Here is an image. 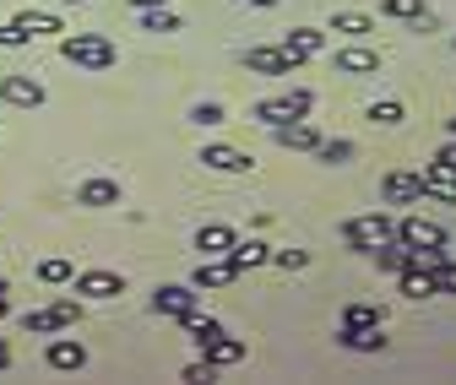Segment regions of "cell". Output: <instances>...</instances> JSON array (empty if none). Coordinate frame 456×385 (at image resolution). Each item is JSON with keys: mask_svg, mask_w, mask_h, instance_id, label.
<instances>
[{"mask_svg": "<svg viewBox=\"0 0 456 385\" xmlns=\"http://www.w3.org/2000/svg\"><path fill=\"white\" fill-rule=\"evenodd\" d=\"M196 348H201V358H207V364H217V369L245 358V342H240V337H228V332H212V337H201Z\"/></svg>", "mask_w": 456, "mask_h": 385, "instance_id": "cell-13", "label": "cell"}, {"mask_svg": "<svg viewBox=\"0 0 456 385\" xmlns=\"http://www.w3.org/2000/svg\"><path fill=\"white\" fill-rule=\"evenodd\" d=\"M77 277V266L66 261V255H49V261H38V283H49V288H66Z\"/></svg>", "mask_w": 456, "mask_h": 385, "instance_id": "cell-26", "label": "cell"}, {"mask_svg": "<svg viewBox=\"0 0 456 385\" xmlns=\"http://www.w3.org/2000/svg\"><path fill=\"white\" fill-rule=\"evenodd\" d=\"M315 157H321V163H331V169H337V163H348V157H354V141H342V136H337V141H326V136H321Z\"/></svg>", "mask_w": 456, "mask_h": 385, "instance_id": "cell-32", "label": "cell"}, {"mask_svg": "<svg viewBox=\"0 0 456 385\" xmlns=\"http://www.w3.org/2000/svg\"><path fill=\"white\" fill-rule=\"evenodd\" d=\"M424 271L435 277V293H456V261H451L445 250H435V255L424 261Z\"/></svg>", "mask_w": 456, "mask_h": 385, "instance_id": "cell-24", "label": "cell"}, {"mask_svg": "<svg viewBox=\"0 0 456 385\" xmlns=\"http://www.w3.org/2000/svg\"><path fill=\"white\" fill-rule=\"evenodd\" d=\"M272 141L282 152H315L321 147V131L310 120H282V125H272Z\"/></svg>", "mask_w": 456, "mask_h": 385, "instance_id": "cell-11", "label": "cell"}, {"mask_svg": "<svg viewBox=\"0 0 456 385\" xmlns=\"http://www.w3.org/2000/svg\"><path fill=\"white\" fill-rule=\"evenodd\" d=\"M77 206H93V212L120 206V180H82L77 185Z\"/></svg>", "mask_w": 456, "mask_h": 385, "instance_id": "cell-15", "label": "cell"}, {"mask_svg": "<svg viewBox=\"0 0 456 385\" xmlns=\"http://www.w3.org/2000/svg\"><path fill=\"white\" fill-rule=\"evenodd\" d=\"M0 98L17 103V108H38L44 103V82H33V76H0Z\"/></svg>", "mask_w": 456, "mask_h": 385, "instance_id": "cell-16", "label": "cell"}, {"mask_svg": "<svg viewBox=\"0 0 456 385\" xmlns=\"http://www.w3.org/2000/svg\"><path fill=\"white\" fill-rule=\"evenodd\" d=\"M331 33H342V38H364V33H375V22H370L364 12H337V17H331Z\"/></svg>", "mask_w": 456, "mask_h": 385, "instance_id": "cell-28", "label": "cell"}, {"mask_svg": "<svg viewBox=\"0 0 456 385\" xmlns=\"http://www.w3.org/2000/svg\"><path fill=\"white\" fill-rule=\"evenodd\" d=\"M386 239H396V223H391V217L386 212H370V217H348V223H342V245H348V250H380Z\"/></svg>", "mask_w": 456, "mask_h": 385, "instance_id": "cell-3", "label": "cell"}, {"mask_svg": "<svg viewBox=\"0 0 456 385\" xmlns=\"http://www.w3.org/2000/svg\"><path fill=\"white\" fill-rule=\"evenodd\" d=\"M380 12H386V17H396V22H413L419 33H424V28L435 22V17H429V6H424V0H380Z\"/></svg>", "mask_w": 456, "mask_h": 385, "instance_id": "cell-22", "label": "cell"}, {"mask_svg": "<svg viewBox=\"0 0 456 385\" xmlns=\"http://www.w3.org/2000/svg\"><path fill=\"white\" fill-rule=\"evenodd\" d=\"M22 44H33V33H28L22 22H6V28H0V49H22Z\"/></svg>", "mask_w": 456, "mask_h": 385, "instance_id": "cell-35", "label": "cell"}, {"mask_svg": "<svg viewBox=\"0 0 456 385\" xmlns=\"http://www.w3.org/2000/svg\"><path fill=\"white\" fill-rule=\"evenodd\" d=\"M228 283H240V271H234V261H228V255H201V266L191 271V288H201V293L228 288Z\"/></svg>", "mask_w": 456, "mask_h": 385, "instance_id": "cell-9", "label": "cell"}, {"mask_svg": "<svg viewBox=\"0 0 456 385\" xmlns=\"http://www.w3.org/2000/svg\"><path fill=\"white\" fill-rule=\"evenodd\" d=\"M386 325H342V332H337V342L342 348H359V353H380L386 348Z\"/></svg>", "mask_w": 456, "mask_h": 385, "instance_id": "cell-20", "label": "cell"}, {"mask_svg": "<svg viewBox=\"0 0 456 385\" xmlns=\"http://www.w3.org/2000/svg\"><path fill=\"white\" fill-rule=\"evenodd\" d=\"M228 108L223 103H191V125H223Z\"/></svg>", "mask_w": 456, "mask_h": 385, "instance_id": "cell-34", "label": "cell"}, {"mask_svg": "<svg viewBox=\"0 0 456 385\" xmlns=\"http://www.w3.org/2000/svg\"><path fill=\"white\" fill-rule=\"evenodd\" d=\"M17 22H22V28H28L33 38H44V33H66V28H61V17H54V12H22Z\"/></svg>", "mask_w": 456, "mask_h": 385, "instance_id": "cell-30", "label": "cell"}, {"mask_svg": "<svg viewBox=\"0 0 456 385\" xmlns=\"http://www.w3.org/2000/svg\"><path fill=\"white\" fill-rule=\"evenodd\" d=\"M61 54H66L77 71H109L114 60H120V49H114L103 33H66L61 38Z\"/></svg>", "mask_w": 456, "mask_h": 385, "instance_id": "cell-1", "label": "cell"}, {"mask_svg": "<svg viewBox=\"0 0 456 385\" xmlns=\"http://www.w3.org/2000/svg\"><path fill=\"white\" fill-rule=\"evenodd\" d=\"M201 163H207L212 174H245L250 169V152H240V147H207Z\"/></svg>", "mask_w": 456, "mask_h": 385, "instance_id": "cell-18", "label": "cell"}, {"mask_svg": "<svg viewBox=\"0 0 456 385\" xmlns=\"http://www.w3.org/2000/svg\"><path fill=\"white\" fill-rule=\"evenodd\" d=\"M396 239L408 250H445V229L429 223V217H403V223H396Z\"/></svg>", "mask_w": 456, "mask_h": 385, "instance_id": "cell-8", "label": "cell"}, {"mask_svg": "<svg viewBox=\"0 0 456 385\" xmlns=\"http://www.w3.org/2000/svg\"><path fill=\"white\" fill-rule=\"evenodd\" d=\"M6 293H12V288H6V277H0V320H6V309H12V304H6Z\"/></svg>", "mask_w": 456, "mask_h": 385, "instance_id": "cell-39", "label": "cell"}, {"mask_svg": "<svg viewBox=\"0 0 456 385\" xmlns=\"http://www.w3.org/2000/svg\"><path fill=\"white\" fill-rule=\"evenodd\" d=\"M272 261H277L282 271H305V266H310V255H305V250H272Z\"/></svg>", "mask_w": 456, "mask_h": 385, "instance_id": "cell-36", "label": "cell"}, {"mask_svg": "<svg viewBox=\"0 0 456 385\" xmlns=\"http://www.w3.org/2000/svg\"><path fill=\"white\" fill-rule=\"evenodd\" d=\"M245 71H256V76H294L299 60L282 44H256V49H245Z\"/></svg>", "mask_w": 456, "mask_h": 385, "instance_id": "cell-5", "label": "cell"}, {"mask_svg": "<svg viewBox=\"0 0 456 385\" xmlns=\"http://www.w3.org/2000/svg\"><path fill=\"white\" fill-rule=\"evenodd\" d=\"M44 364H49V369H61V374H77V369L87 364V348H82V342H71V337H54V342H49V353H44Z\"/></svg>", "mask_w": 456, "mask_h": 385, "instance_id": "cell-14", "label": "cell"}, {"mask_svg": "<svg viewBox=\"0 0 456 385\" xmlns=\"http://www.w3.org/2000/svg\"><path fill=\"white\" fill-rule=\"evenodd\" d=\"M331 66L342 71V76H370V71H380V49H370V44H342L337 54H331Z\"/></svg>", "mask_w": 456, "mask_h": 385, "instance_id": "cell-7", "label": "cell"}, {"mask_svg": "<svg viewBox=\"0 0 456 385\" xmlns=\"http://www.w3.org/2000/svg\"><path fill=\"white\" fill-rule=\"evenodd\" d=\"M424 196H435V201H445V206H456V169H451V163H429V169H424Z\"/></svg>", "mask_w": 456, "mask_h": 385, "instance_id": "cell-17", "label": "cell"}, {"mask_svg": "<svg viewBox=\"0 0 456 385\" xmlns=\"http://www.w3.org/2000/svg\"><path fill=\"white\" fill-rule=\"evenodd\" d=\"M234 239H240V234L228 229V223H207V229L196 234V250H201V255H228V250H234Z\"/></svg>", "mask_w": 456, "mask_h": 385, "instance_id": "cell-23", "label": "cell"}, {"mask_svg": "<svg viewBox=\"0 0 456 385\" xmlns=\"http://www.w3.org/2000/svg\"><path fill=\"white\" fill-rule=\"evenodd\" d=\"M180 380H191V385H212V380H217V364H207V358H201V364H191Z\"/></svg>", "mask_w": 456, "mask_h": 385, "instance_id": "cell-37", "label": "cell"}, {"mask_svg": "<svg viewBox=\"0 0 456 385\" xmlns=\"http://www.w3.org/2000/svg\"><path fill=\"white\" fill-rule=\"evenodd\" d=\"M396 277H403V293L408 299H429L435 293V277H429L424 266H408V271H396Z\"/></svg>", "mask_w": 456, "mask_h": 385, "instance_id": "cell-29", "label": "cell"}, {"mask_svg": "<svg viewBox=\"0 0 456 385\" xmlns=\"http://www.w3.org/2000/svg\"><path fill=\"white\" fill-rule=\"evenodd\" d=\"M240 6H277V0H240Z\"/></svg>", "mask_w": 456, "mask_h": 385, "instance_id": "cell-41", "label": "cell"}, {"mask_svg": "<svg viewBox=\"0 0 456 385\" xmlns=\"http://www.w3.org/2000/svg\"><path fill=\"white\" fill-rule=\"evenodd\" d=\"M77 320H82V304H77V299H54V304L22 315V332H28V337H49V332H71Z\"/></svg>", "mask_w": 456, "mask_h": 385, "instance_id": "cell-4", "label": "cell"}, {"mask_svg": "<svg viewBox=\"0 0 456 385\" xmlns=\"http://www.w3.org/2000/svg\"><path fill=\"white\" fill-rule=\"evenodd\" d=\"M142 17V33H180V12L175 6H152V12H136Z\"/></svg>", "mask_w": 456, "mask_h": 385, "instance_id": "cell-27", "label": "cell"}, {"mask_svg": "<svg viewBox=\"0 0 456 385\" xmlns=\"http://www.w3.org/2000/svg\"><path fill=\"white\" fill-rule=\"evenodd\" d=\"M451 49H456V38H451Z\"/></svg>", "mask_w": 456, "mask_h": 385, "instance_id": "cell-43", "label": "cell"}, {"mask_svg": "<svg viewBox=\"0 0 456 385\" xmlns=\"http://www.w3.org/2000/svg\"><path fill=\"white\" fill-rule=\"evenodd\" d=\"M152 309L168 315V320H185V315L201 309V288H191V283H168V288L152 293Z\"/></svg>", "mask_w": 456, "mask_h": 385, "instance_id": "cell-6", "label": "cell"}, {"mask_svg": "<svg viewBox=\"0 0 456 385\" xmlns=\"http://www.w3.org/2000/svg\"><path fill=\"white\" fill-rule=\"evenodd\" d=\"M136 12H152V6H175V0H131Z\"/></svg>", "mask_w": 456, "mask_h": 385, "instance_id": "cell-38", "label": "cell"}, {"mask_svg": "<svg viewBox=\"0 0 456 385\" xmlns=\"http://www.w3.org/2000/svg\"><path fill=\"white\" fill-rule=\"evenodd\" d=\"M77 293L82 299H120L126 293V277H120V271H77Z\"/></svg>", "mask_w": 456, "mask_h": 385, "instance_id": "cell-12", "label": "cell"}, {"mask_svg": "<svg viewBox=\"0 0 456 385\" xmlns=\"http://www.w3.org/2000/svg\"><path fill=\"white\" fill-rule=\"evenodd\" d=\"M380 196H386L391 206H413V201H424V174H413V169H391L386 185H380Z\"/></svg>", "mask_w": 456, "mask_h": 385, "instance_id": "cell-10", "label": "cell"}, {"mask_svg": "<svg viewBox=\"0 0 456 385\" xmlns=\"http://www.w3.org/2000/svg\"><path fill=\"white\" fill-rule=\"evenodd\" d=\"M370 255L380 261V271H408V266H413V250H408L403 239H386V245H380V250H370Z\"/></svg>", "mask_w": 456, "mask_h": 385, "instance_id": "cell-25", "label": "cell"}, {"mask_svg": "<svg viewBox=\"0 0 456 385\" xmlns=\"http://www.w3.org/2000/svg\"><path fill=\"white\" fill-rule=\"evenodd\" d=\"M228 261H234V271L245 277V271H256V266H266V261H272V250H266L261 239H234V250H228Z\"/></svg>", "mask_w": 456, "mask_h": 385, "instance_id": "cell-21", "label": "cell"}, {"mask_svg": "<svg viewBox=\"0 0 456 385\" xmlns=\"http://www.w3.org/2000/svg\"><path fill=\"white\" fill-rule=\"evenodd\" d=\"M282 49H289L294 60L305 66V60H315V54L326 49V33H315V28H294V33H282Z\"/></svg>", "mask_w": 456, "mask_h": 385, "instance_id": "cell-19", "label": "cell"}, {"mask_svg": "<svg viewBox=\"0 0 456 385\" xmlns=\"http://www.w3.org/2000/svg\"><path fill=\"white\" fill-rule=\"evenodd\" d=\"M6 364H12V348H6V342H0V369H6Z\"/></svg>", "mask_w": 456, "mask_h": 385, "instance_id": "cell-40", "label": "cell"}, {"mask_svg": "<svg viewBox=\"0 0 456 385\" xmlns=\"http://www.w3.org/2000/svg\"><path fill=\"white\" fill-rule=\"evenodd\" d=\"M54 6H87V0H54Z\"/></svg>", "mask_w": 456, "mask_h": 385, "instance_id": "cell-42", "label": "cell"}, {"mask_svg": "<svg viewBox=\"0 0 456 385\" xmlns=\"http://www.w3.org/2000/svg\"><path fill=\"white\" fill-rule=\"evenodd\" d=\"M342 325H386V309L380 304H348L342 309Z\"/></svg>", "mask_w": 456, "mask_h": 385, "instance_id": "cell-31", "label": "cell"}, {"mask_svg": "<svg viewBox=\"0 0 456 385\" xmlns=\"http://www.w3.org/2000/svg\"><path fill=\"white\" fill-rule=\"evenodd\" d=\"M310 108H315V92L310 87H289V92H277V98H261L250 115L261 125H282V120H310Z\"/></svg>", "mask_w": 456, "mask_h": 385, "instance_id": "cell-2", "label": "cell"}, {"mask_svg": "<svg viewBox=\"0 0 456 385\" xmlns=\"http://www.w3.org/2000/svg\"><path fill=\"white\" fill-rule=\"evenodd\" d=\"M370 120H375V125H403V103H396V98L370 103Z\"/></svg>", "mask_w": 456, "mask_h": 385, "instance_id": "cell-33", "label": "cell"}]
</instances>
